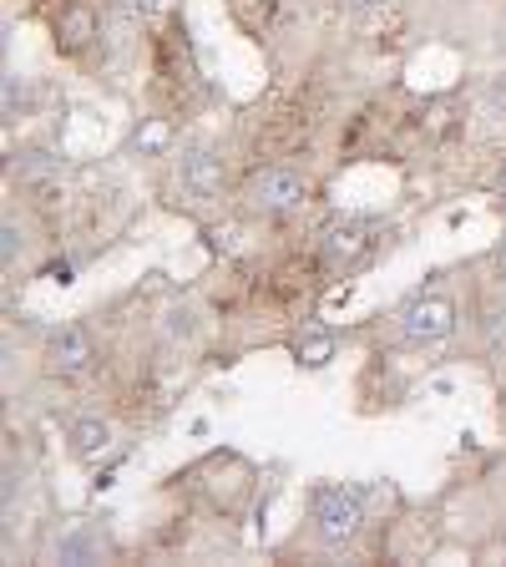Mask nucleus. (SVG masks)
Instances as JSON below:
<instances>
[{"instance_id": "1", "label": "nucleus", "mask_w": 506, "mask_h": 567, "mask_svg": "<svg viewBox=\"0 0 506 567\" xmlns=\"http://www.w3.org/2000/svg\"><path fill=\"white\" fill-rule=\"evenodd\" d=\"M309 517H314V537L324 547H350L354 537H360V527H365V496L354 492V486H340V482H324L314 486V496H309Z\"/></svg>"}, {"instance_id": "2", "label": "nucleus", "mask_w": 506, "mask_h": 567, "mask_svg": "<svg viewBox=\"0 0 506 567\" xmlns=\"http://www.w3.org/2000/svg\"><path fill=\"white\" fill-rule=\"evenodd\" d=\"M456 334V299L451 295H421L405 305L401 315V340L411 350H431V344H446Z\"/></svg>"}, {"instance_id": "3", "label": "nucleus", "mask_w": 506, "mask_h": 567, "mask_svg": "<svg viewBox=\"0 0 506 567\" xmlns=\"http://www.w3.org/2000/svg\"><path fill=\"white\" fill-rule=\"evenodd\" d=\"M248 208L254 213H295L309 203V177L299 167H264L248 177Z\"/></svg>"}, {"instance_id": "4", "label": "nucleus", "mask_w": 506, "mask_h": 567, "mask_svg": "<svg viewBox=\"0 0 506 567\" xmlns=\"http://www.w3.org/2000/svg\"><path fill=\"white\" fill-rule=\"evenodd\" d=\"M92 360H96V350L82 324H56V330L47 334V365L56 370V375H86Z\"/></svg>"}, {"instance_id": "5", "label": "nucleus", "mask_w": 506, "mask_h": 567, "mask_svg": "<svg viewBox=\"0 0 506 567\" xmlns=\"http://www.w3.org/2000/svg\"><path fill=\"white\" fill-rule=\"evenodd\" d=\"M177 188L188 193V198H198V203L224 198V157H213L208 147L183 153V163H177Z\"/></svg>"}, {"instance_id": "6", "label": "nucleus", "mask_w": 506, "mask_h": 567, "mask_svg": "<svg viewBox=\"0 0 506 567\" xmlns=\"http://www.w3.org/2000/svg\"><path fill=\"white\" fill-rule=\"evenodd\" d=\"M375 254V238H370V224H334L330 234H324V264L330 269H360V264Z\"/></svg>"}, {"instance_id": "7", "label": "nucleus", "mask_w": 506, "mask_h": 567, "mask_svg": "<svg viewBox=\"0 0 506 567\" xmlns=\"http://www.w3.org/2000/svg\"><path fill=\"white\" fill-rule=\"evenodd\" d=\"M112 446H117V431H112V421H102V415H82V421H71L66 451L82 461V466H96V461H102Z\"/></svg>"}, {"instance_id": "8", "label": "nucleus", "mask_w": 506, "mask_h": 567, "mask_svg": "<svg viewBox=\"0 0 506 567\" xmlns=\"http://www.w3.org/2000/svg\"><path fill=\"white\" fill-rule=\"evenodd\" d=\"M51 563H71V567L102 563V537H96V527H86V522H71L56 543H51Z\"/></svg>"}, {"instance_id": "9", "label": "nucleus", "mask_w": 506, "mask_h": 567, "mask_svg": "<svg viewBox=\"0 0 506 567\" xmlns=\"http://www.w3.org/2000/svg\"><path fill=\"white\" fill-rule=\"evenodd\" d=\"M96 41V11L92 6H66L56 16V47L61 51H86Z\"/></svg>"}, {"instance_id": "10", "label": "nucleus", "mask_w": 506, "mask_h": 567, "mask_svg": "<svg viewBox=\"0 0 506 567\" xmlns=\"http://www.w3.org/2000/svg\"><path fill=\"white\" fill-rule=\"evenodd\" d=\"M334 334L330 330H319V324H304V330L295 334V365L299 370H324L334 360Z\"/></svg>"}, {"instance_id": "11", "label": "nucleus", "mask_w": 506, "mask_h": 567, "mask_svg": "<svg viewBox=\"0 0 506 567\" xmlns=\"http://www.w3.org/2000/svg\"><path fill=\"white\" fill-rule=\"evenodd\" d=\"M167 142H173V127L167 122H142L137 132H132V153H142V157H163L167 153Z\"/></svg>"}, {"instance_id": "12", "label": "nucleus", "mask_w": 506, "mask_h": 567, "mask_svg": "<svg viewBox=\"0 0 506 567\" xmlns=\"http://www.w3.org/2000/svg\"><path fill=\"white\" fill-rule=\"evenodd\" d=\"M56 173H61V157L47 153V147H31V153H21V163H16L21 183H41V177H56Z\"/></svg>"}, {"instance_id": "13", "label": "nucleus", "mask_w": 506, "mask_h": 567, "mask_svg": "<svg viewBox=\"0 0 506 567\" xmlns=\"http://www.w3.org/2000/svg\"><path fill=\"white\" fill-rule=\"evenodd\" d=\"M163 334H167L173 344H188L193 334H198V315H193L188 305H173V309L163 315Z\"/></svg>"}, {"instance_id": "14", "label": "nucleus", "mask_w": 506, "mask_h": 567, "mask_svg": "<svg viewBox=\"0 0 506 567\" xmlns=\"http://www.w3.org/2000/svg\"><path fill=\"white\" fill-rule=\"evenodd\" d=\"M25 254V228L16 224L11 213H6V224H0V259H6V269H16Z\"/></svg>"}, {"instance_id": "15", "label": "nucleus", "mask_w": 506, "mask_h": 567, "mask_svg": "<svg viewBox=\"0 0 506 567\" xmlns=\"http://www.w3.org/2000/svg\"><path fill=\"white\" fill-rule=\"evenodd\" d=\"M25 112V76L21 71H6V122H16Z\"/></svg>"}, {"instance_id": "16", "label": "nucleus", "mask_w": 506, "mask_h": 567, "mask_svg": "<svg viewBox=\"0 0 506 567\" xmlns=\"http://www.w3.org/2000/svg\"><path fill=\"white\" fill-rule=\"evenodd\" d=\"M482 106L492 117H506V76H492V86L482 92Z\"/></svg>"}, {"instance_id": "17", "label": "nucleus", "mask_w": 506, "mask_h": 567, "mask_svg": "<svg viewBox=\"0 0 506 567\" xmlns=\"http://www.w3.org/2000/svg\"><path fill=\"white\" fill-rule=\"evenodd\" d=\"M350 16H375V11H385V0H340Z\"/></svg>"}, {"instance_id": "18", "label": "nucleus", "mask_w": 506, "mask_h": 567, "mask_svg": "<svg viewBox=\"0 0 506 567\" xmlns=\"http://www.w3.org/2000/svg\"><path fill=\"white\" fill-rule=\"evenodd\" d=\"M153 11H157V0H127V16H132V21H147Z\"/></svg>"}, {"instance_id": "19", "label": "nucleus", "mask_w": 506, "mask_h": 567, "mask_svg": "<svg viewBox=\"0 0 506 567\" xmlns=\"http://www.w3.org/2000/svg\"><path fill=\"white\" fill-rule=\"evenodd\" d=\"M496 269H506V234L496 238Z\"/></svg>"}, {"instance_id": "20", "label": "nucleus", "mask_w": 506, "mask_h": 567, "mask_svg": "<svg viewBox=\"0 0 506 567\" xmlns=\"http://www.w3.org/2000/svg\"><path fill=\"white\" fill-rule=\"evenodd\" d=\"M502 193H506V173H502Z\"/></svg>"}]
</instances>
